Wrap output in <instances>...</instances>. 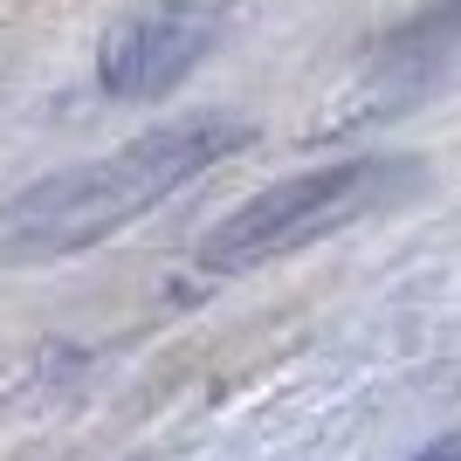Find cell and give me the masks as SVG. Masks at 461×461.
<instances>
[{
    "label": "cell",
    "instance_id": "obj_1",
    "mask_svg": "<svg viewBox=\"0 0 461 461\" xmlns=\"http://www.w3.org/2000/svg\"><path fill=\"white\" fill-rule=\"evenodd\" d=\"M241 145H249L241 117H179L166 131L131 138L111 158L35 179L0 207V262H56V255L96 249L104 234L131 228L138 213H152L166 193H179Z\"/></svg>",
    "mask_w": 461,
    "mask_h": 461
},
{
    "label": "cell",
    "instance_id": "obj_2",
    "mask_svg": "<svg viewBox=\"0 0 461 461\" xmlns=\"http://www.w3.org/2000/svg\"><path fill=\"white\" fill-rule=\"evenodd\" d=\"M385 179H393V166H379V158L296 173V179H283V186L255 193L249 207H234L228 221L207 234L200 262L221 269V276L262 269V262H276V255H289V249H303V241H317V234H338L345 221H358V213L385 193Z\"/></svg>",
    "mask_w": 461,
    "mask_h": 461
},
{
    "label": "cell",
    "instance_id": "obj_3",
    "mask_svg": "<svg viewBox=\"0 0 461 461\" xmlns=\"http://www.w3.org/2000/svg\"><path fill=\"white\" fill-rule=\"evenodd\" d=\"M234 0H145L117 21L96 49V83L124 104H152L207 62V49L228 35Z\"/></svg>",
    "mask_w": 461,
    "mask_h": 461
},
{
    "label": "cell",
    "instance_id": "obj_4",
    "mask_svg": "<svg viewBox=\"0 0 461 461\" xmlns=\"http://www.w3.org/2000/svg\"><path fill=\"white\" fill-rule=\"evenodd\" d=\"M455 49H461V0H441L434 14H420L413 28H400V35H393L385 62H413V69H434V62H447Z\"/></svg>",
    "mask_w": 461,
    "mask_h": 461
},
{
    "label": "cell",
    "instance_id": "obj_5",
    "mask_svg": "<svg viewBox=\"0 0 461 461\" xmlns=\"http://www.w3.org/2000/svg\"><path fill=\"white\" fill-rule=\"evenodd\" d=\"M420 461H461V441H441V447H427Z\"/></svg>",
    "mask_w": 461,
    "mask_h": 461
}]
</instances>
